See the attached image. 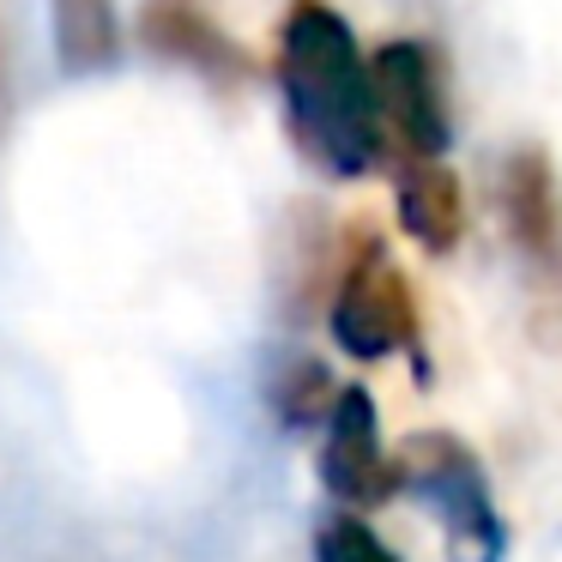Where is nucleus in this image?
<instances>
[{
	"mask_svg": "<svg viewBox=\"0 0 562 562\" xmlns=\"http://www.w3.org/2000/svg\"><path fill=\"white\" fill-rule=\"evenodd\" d=\"M321 484L339 508H381L405 490L400 453L381 448L369 387H339V405H333L327 436H321Z\"/></svg>",
	"mask_w": 562,
	"mask_h": 562,
	"instance_id": "5",
	"label": "nucleus"
},
{
	"mask_svg": "<svg viewBox=\"0 0 562 562\" xmlns=\"http://www.w3.org/2000/svg\"><path fill=\"white\" fill-rule=\"evenodd\" d=\"M55 61L61 74H103L122 61L115 0H55Z\"/></svg>",
	"mask_w": 562,
	"mask_h": 562,
	"instance_id": "9",
	"label": "nucleus"
},
{
	"mask_svg": "<svg viewBox=\"0 0 562 562\" xmlns=\"http://www.w3.org/2000/svg\"><path fill=\"white\" fill-rule=\"evenodd\" d=\"M315 562H400V557H393L351 508H339V514H327L321 532H315Z\"/></svg>",
	"mask_w": 562,
	"mask_h": 562,
	"instance_id": "11",
	"label": "nucleus"
},
{
	"mask_svg": "<svg viewBox=\"0 0 562 562\" xmlns=\"http://www.w3.org/2000/svg\"><path fill=\"white\" fill-rule=\"evenodd\" d=\"M139 31H146V43L158 55L188 61V67H200V74H212V79H243L248 74V55L200 13L194 0H151L146 13H139Z\"/></svg>",
	"mask_w": 562,
	"mask_h": 562,
	"instance_id": "8",
	"label": "nucleus"
},
{
	"mask_svg": "<svg viewBox=\"0 0 562 562\" xmlns=\"http://www.w3.org/2000/svg\"><path fill=\"white\" fill-rule=\"evenodd\" d=\"M327 327H333V345H339L345 357H357V363L393 357L400 345L417 339V296L375 236H357L351 255H345Z\"/></svg>",
	"mask_w": 562,
	"mask_h": 562,
	"instance_id": "3",
	"label": "nucleus"
},
{
	"mask_svg": "<svg viewBox=\"0 0 562 562\" xmlns=\"http://www.w3.org/2000/svg\"><path fill=\"white\" fill-rule=\"evenodd\" d=\"M393 212H400V231L412 236L424 255H453L465 236V194L460 176L441 158H400L393 176Z\"/></svg>",
	"mask_w": 562,
	"mask_h": 562,
	"instance_id": "7",
	"label": "nucleus"
},
{
	"mask_svg": "<svg viewBox=\"0 0 562 562\" xmlns=\"http://www.w3.org/2000/svg\"><path fill=\"white\" fill-rule=\"evenodd\" d=\"M272 405H279V417L291 429H308V424H327L333 417L339 387H333V375L315 357H291V363L279 369V381H272Z\"/></svg>",
	"mask_w": 562,
	"mask_h": 562,
	"instance_id": "10",
	"label": "nucleus"
},
{
	"mask_svg": "<svg viewBox=\"0 0 562 562\" xmlns=\"http://www.w3.org/2000/svg\"><path fill=\"white\" fill-rule=\"evenodd\" d=\"M279 98L291 139L315 170L339 176H369L387 158V115L375 98L363 49L351 25L333 13L327 0H291L279 25Z\"/></svg>",
	"mask_w": 562,
	"mask_h": 562,
	"instance_id": "1",
	"label": "nucleus"
},
{
	"mask_svg": "<svg viewBox=\"0 0 562 562\" xmlns=\"http://www.w3.org/2000/svg\"><path fill=\"white\" fill-rule=\"evenodd\" d=\"M400 472H405V490L441 520L448 562H502L508 532L496 520L484 465H477V453L460 436H448V429H417V436H405Z\"/></svg>",
	"mask_w": 562,
	"mask_h": 562,
	"instance_id": "2",
	"label": "nucleus"
},
{
	"mask_svg": "<svg viewBox=\"0 0 562 562\" xmlns=\"http://www.w3.org/2000/svg\"><path fill=\"white\" fill-rule=\"evenodd\" d=\"M369 74H375V98L400 158H441L453 139V115H448V86H441L436 49L417 37L381 43L369 55Z\"/></svg>",
	"mask_w": 562,
	"mask_h": 562,
	"instance_id": "4",
	"label": "nucleus"
},
{
	"mask_svg": "<svg viewBox=\"0 0 562 562\" xmlns=\"http://www.w3.org/2000/svg\"><path fill=\"white\" fill-rule=\"evenodd\" d=\"M502 212L520 255L544 272H562V188L544 151H514L502 170Z\"/></svg>",
	"mask_w": 562,
	"mask_h": 562,
	"instance_id": "6",
	"label": "nucleus"
}]
</instances>
